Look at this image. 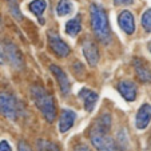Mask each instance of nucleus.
<instances>
[{"mask_svg": "<svg viewBox=\"0 0 151 151\" xmlns=\"http://www.w3.org/2000/svg\"><path fill=\"white\" fill-rule=\"evenodd\" d=\"M0 151H12L11 146L7 140H0Z\"/></svg>", "mask_w": 151, "mask_h": 151, "instance_id": "obj_22", "label": "nucleus"}, {"mask_svg": "<svg viewBox=\"0 0 151 151\" xmlns=\"http://www.w3.org/2000/svg\"><path fill=\"white\" fill-rule=\"evenodd\" d=\"M134 0H114L115 6H131Z\"/></svg>", "mask_w": 151, "mask_h": 151, "instance_id": "obj_23", "label": "nucleus"}, {"mask_svg": "<svg viewBox=\"0 0 151 151\" xmlns=\"http://www.w3.org/2000/svg\"><path fill=\"white\" fill-rule=\"evenodd\" d=\"M4 56L7 58V60L9 62L14 68L16 70H22L24 67V58L22 51L19 50V47L16 44L11 42H6L4 44Z\"/></svg>", "mask_w": 151, "mask_h": 151, "instance_id": "obj_5", "label": "nucleus"}, {"mask_svg": "<svg viewBox=\"0 0 151 151\" xmlns=\"http://www.w3.org/2000/svg\"><path fill=\"white\" fill-rule=\"evenodd\" d=\"M23 114V106L16 96L9 92L0 91V115L9 120H17Z\"/></svg>", "mask_w": 151, "mask_h": 151, "instance_id": "obj_4", "label": "nucleus"}, {"mask_svg": "<svg viewBox=\"0 0 151 151\" xmlns=\"http://www.w3.org/2000/svg\"><path fill=\"white\" fill-rule=\"evenodd\" d=\"M118 91L120 92L123 98H124L127 102H134L137 99V84H135L132 80H122L118 84Z\"/></svg>", "mask_w": 151, "mask_h": 151, "instance_id": "obj_11", "label": "nucleus"}, {"mask_svg": "<svg viewBox=\"0 0 151 151\" xmlns=\"http://www.w3.org/2000/svg\"><path fill=\"white\" fill-rule=\"evenodd\" d=\"M72 12V3L70 0H59L56 6V14L58 16H66Z\"/></svg>", "mask_w": 151, "mask_h": 151, "instance_id": "obj_17", "label": "nucleus"}, {"mask_svg": "<svg viewBox=\"0 0 151 151\" xmlns=\"http://www.w3.org/2000/svg\"><path fill=\"white\" fill-rule=\"evenodd\" d=\"M37 151H60V150L55 143L46 139H39L37 140Z\"/></svg>", "mask_w": 151, "mask_h": 151, "instance_id": "obj_18", "label": "nucleus"}, {"mask_svg": "<svg viewBox=\"0 0 151 151\" xmlns=\"http://www.w3.org/2000/svg\"><path fill=\"white\" fill-rule=\"evenodd\" d=\"M31 96L39 111L48 123H52L56 116V104L54 96L43 86L34 84L31 87Z\"/></svg>", "mask_w": 151, "mask_h": 151, "instance_id": "obj_3", "label": "nucleus"}, {"mask_svg": "<svg viewBox=\"0 0 151 151\" xmlns=\"http://www.w3.org/2000/svg\"><path fill=\"white\" fill-rule=\"evenodd\" d=\"M111 127V116L103 114L90 130V140L98 151H116L114 139L109 135Z\"/></svg>", "mask_w": 151, "mask_h": 151, "instance_id": "obj_1", "label": "nucleus"}, {"mask_svg": "<svg viewBox=\"0 0 151 151\" xmlns=\"http://www.w3.org/2000/svg\"><path fill=\"white\" fill-rule=\"evenodd\" d=\"M8 1V6H9V12L12 14V16L15 17L16 20H22L23 16L20 14V9H19V6H17V0H7Z\"/></svg>", "mask_w": 151, "mask_h": 151, "instance_id": "obj_20", "label": "nucleus"}, {"mask_svg": "<svg viewBox=\"0 0 151 151\" xmlns=\"http://www.w3.org/2000/svg\"><path fill=\"white\" fill-rule=\"evenodd\" d=\"M90 16H91V28L95 36L103 44H109L111 42V29L107 12L99 4H91L90 7Z\"/></svg>", "mask_w": 151, "mask_h": 151, "instance_id": "obj_2", "label": "nucleus"}, {"mask_svg": "<svg viewBox=\"0 0 151 151\" xmlns=\"http://www.w3.org/2000/svg\"><path fill=\"white\" fill-rule=\"evenodd\" d=\"M79 98L83 100V104H84V109L87 112L94 111L95 104L98 102V94L88 88H82L79 91Z\"/></svg>", "mask_w": 151, "mask_h": 151, "instance_id": "obj_14", "label": "nucleus"}, {"mask_svg": "<svg viewBox=\"0 0 151 151\" xmlns=\"http://www.w3.org/2000/svg\"><path fill=\"white\" fill-rule=\"evenodd\" d=\"M118 23H119V27L122 28V31L127 35H132L135 32V19L134 15L130 11L124 9L119 14V17H118Z\"/></svg>", "mask_w": 151, "mask_h": 151, "instance_id": "obj_9", "label": "nucleus"}, {"mask_svg": "<svg viewBox=\"0 0 151 151\" xmlns=\"http://www.w3.org/2000/svg\"><path fill=\"white\" fill-rule=\"evenodd\" d=\"M142 27L146 32H151V8L146 9L142 15Z\"/></svg>", "mask_w": 151, "mask_h": 151, "instance_id": "obj_19", "label": "nucleus"}, {"mask_svg": "<svg viewBox=\"0 0 151 151\" xmlns=\"http://www.w3.org/2000/svg\"><path fill=\"white\" fill-rule=\"evenodd\" d=\"M76 119V114L75 111L68 109H64L62 110L60 112V116H59V130L60 132H67L70 128L74 126V122Z\"/></svg>", "mask_w": 151, "mask_h": 151, "instance_id": "obj_13", "label": "nucleus"}, {"mask_svg": "<svg viewBox=\"0 0 151 151\" xmlns=\"http://www.w3.org/2000/svg\"><path fill=\"white\" fill-rule=\"evenodd\" d=\"M47 36H48V44H50V47H51L52 51L55 52V55H58L59 58L68 56L70 52H71V48H70L68 44L59 36L58 32L48 31Z\"/></svg>", "mask_w": 151, "mask_h": 151, "instance_id": "obj_6", "label": "nucleus"}, {"mask_svg": "<svg viewBox=\"0 0 151 151\" xmlns=\"http://www.w3.org/2000/svg\"><path fill=\"white\" fill-rule=\"evenodd\" d=\"M1 28H3V19L0 16V31H1Z\"/></svg>", "mask_w": 151, "mask_h": 151, "instance_id": "obj_26", "label": "nucleus"}, {"mask_svg": "<svg viewBox=\"0 0 151 151\" xmlns=\"http://www.w3.org/2000/svg\"><path fill=\"white\" fill-rule=\"evenodd\" d=\"M83 55H84L86 60L91 67H95L99 62V50H98L96 43L91 39H86L82 44Z\"/></svg>", "mask_w": 151, "mask_h": 151, "instance_id": "obj_7", "label": "nucleus"}, {"mask_svg": "<svg viewBox=\"0 0 151 151\" xmlns=\"http://www.w3.org/2000/svg\"><path fill=\"white\" fill-rule=\"evenodd\" d=\"M134 70L138 79L142 83H150L151 82V70L148 68L147 63L140 58H134Z\"/></svg>", "mask_w": 151, "mask_h": 151, "instance_id": "obj_12", "label": "nucleus"}, {"mask_svg": "<svg viewBox=\"0 0 151 151\" xmlns=\"http://www.w3.org/2000/svg\"><path fill=\"white\" fill-rule=\"evenodd\" d=\"M3 62H4V54L0 50V64H3Z\"/></svg>", "mask_w": 151, "mask_h": 151, "instance_id": "obj_25", "label": "nucleus"}, {"mask_svg": "<svg viewBox=\"0 0 151 151\" xmlns=\"http://www.w3.org/2000/svg\"><path fill=\"white\" fill-rule=\"evenodd\" d=\"M74 151H91V150H90L88 146H86V145H78L74 148Z\"/></svg>", "mask_w": 151, "mask_h": 151, "instance_id": "obj_24", "label": "nucleus"}, {"mask_svg": "<svg viewBox=\"0 0 151 151\" xmlns=\"http://www.w3.org/2000/svg\"><path fill=\"white\" fill-rule=\"evenodd\" d=\"M50 70H51V72L54 74V76L56 78L60 92H62L63 95H68L70 92H71V83H70L68 76L66 75V72L63 71L60 67L55 66V64H51V66H50Z\"/></svg>", "mask_w": 151, "mask_h": 151, "instance_id": "obj_8", "label": "nucleus"}, {"mask_svg": "<svg viewBox=\"0 0 151 151\" xmlns=\"http://www.w3.org/2000/svg\"><path fill=\"white\" fill-rule=\"evenodd\" d=\"M17 148H19V151H32L29 145L27 142H24V140H20L19 145H17Z\"/></svg>", "mask_w": 151, "mask_h": 151, "instance_id": "obj_21", "label": "nucleus"}, {"mask_svg": "<svg viewBox=\"0 0 151 151\" xmlns=\"http://www.w3.org/2000/svg\"><path fill=\"white\" fill-rule=\"evenodd\" d=\"M148 50H150V52H151V43L148 44Z\"/></svg>", "mask_w": 151, "mask_h": 151, "instance_id": "obj_27", "label": "nucleus"}, {"mask_svg": "<svg viewBox=\"0 0 151 151\" xmlns=\"http://www.w3.org/2000/svg\"><path fill=\"white\" fill-rule=\"evenodd\" d=\"M64 31L70 36H76L80 31H82V16L76 15L75 17H72L71 20H68L64 26Z\"/></svg>", "mask_w": 151, "mask_h": 151, "instance_id": "obj_15", "label": "nucleus"}, {"mask_svg": "<svg viewBox=\"0 0 151 151\" xmlns=\"http://www.w3.org/2000/svg\"><path fill=\"white\" fill-rule=\"evenodd\" d=\"M28 8L40 20V23H44V20L42 19V16L47 8V0H32L31 3H29Z\"/></svg>", "mask_w": 151, "mask_h": 151, "instance_id": "obj_16", "label": "nucleus"}, {"mask_svg": "<svg viewBox=\"0 0 151 151\" xmlns=\"http://www.w3.org/2000/svg\"><path fill=\"white\" fill-rule=\"evenodd\" d=\"M151 122V104L145 103L140 106V109L138 110L137 116H135V126L138 130H145Z\"/></svg>", "mask_w": 151, "mask_h": 151, "instance_id": "obj_10", "label": "nucleus"}]
</instances>
